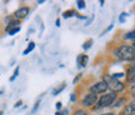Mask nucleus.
I'll list each match as a JSON object with an SVG mask.
<instances>
[{"instance_id": "obj_1", "label": "nucleus", "mask_w": 135, "mask_h": 115, "mask_svg": "<svg viewBox=\"0 0 135 115\" xmlns=\"http://www.w3.org/2000/svg\"><path fill=\"white\" fill-rule=\"evenodd\" d=\"M114 55L119 57L120 60H133L135 55V46L134 44L130 45H121L114 50Z\"/></svg>"}, {"instance_id": "obj_2", "label": "nucleus", "mask_w": 135, "mask_h": 115, "mask_svg": "<svg viewBox=\"0 0 135 115\" xmlns=\"http://www.w3.org/2000/svg\"><path fill=\"white\" fill-rule=\"evenodd\" d=\"M103 82L106 84L108 86V89H111V93H120V91L124 90V84L120 82V80H118V79H114V78L111 76V75H104V80Z\"/></svg>"}, {"instance_id": "obj_3", "label": "nucleus", "mask_w": 135, "mask_h": 115, "mask_svg": "<svg viewBox=\"0 0 135 115\" xmlns=\"http://www.w3.org/2000/svg\"><path fill=\"white\" fill-rule=\"evenodd\" d=\"M116 99V94L115 93H109V94H103L100 96L99 101H97L98 105L97 108H106V106H110L111 104H114V101Z\"/></svg>"}, {"instance_id": "obj_4", "label": "nucleus", "mask_w": 135, "mask_h": 115, "mask_svg": "<svg viewBox=\"0 0 135 115\" xmlns=\"http://www.w3.org/2000/svg\"><path fill=\"white\" fill-rule=\"evenodd\" d=\"M108 90V86L104 82H98L95 83L94 85L90 86V93L94 94V95H97V94H103V93H105Z\"/></svg>"}, {"instance_id": "obj_5", "label": "nucleus", "mask_w": 135, "mask_h": 115, "mask_svg": "<svg viewBox=\"0 0 135 115\" xmlns=\"http://www.w3.org/2000/svg\"><path fill=\"white\" fill-rule=\"evenodd\" d=\"M98 101V96L94 95V94H86V95L84 96V99H83V105L86 106V108H90V106H93L94 104H97Z\"/></svg>"}, {"instance_id": "obj_6", "label": "nucleus", "mask_w": 135, "mask_h": 115, "mask_svg": "<svg viewBox=\"0 0 135 115\" xmlns=\"http://www.w3.org/2000/svg\"><path fill=\"white\" fill-rule=\"evenodd\" d=\"M29 11H30L29 8L23 6V8H20V9H18L16 11H15V18H16L18 20L24 19V18H26V15L29 14Z\"/></svg>"}, {"instance_id": "obj_7", "label": "nucleus", "mask_w": 135, "mask_h": 115, "mask_svg": "<svg viewBox=\"0 0 135 115\" xmlns=\"http://www.w3.org/2000/svg\"><path fill=\"white\" fill-rule=\"evenodd\" d=\"M124 114L125 115H134L135 114V105H134V101H131L129 105L125 108L124 110Z\"/></svg>"}, {"instance_id": "obj_8", "label": "nucleus", "mask_w": 135, "mask_h": 115, "mask_svg": "<svg viewBox=\"0 0 135 115\" xmlns=\"http://www.w3.org/2000/svg\"><path fill=\"white\" fill-rule=\"evenodd\" d=\"M128 75H126V78H128V82L130 83V84H134V65H131L129 69H128V73H126Z\"/></svg>"}, {"instance_id": "obj_9", "label": "nucleus", "mask_w": 135, "mask_h": 115, "mask_svg": "<svg viewBox=\"0 0 135 115\" xmlns=\"http://www.w3.org/2000/svg\"><path fill=\"white\" fill-rule=\"evenodd\" d=\"M88 59H89V56H88L86 54H81V55H79L78 56V64H80V66H85L86 65V61Z\"/></svg>"}, {"instance_id": "obj_10", "label": "nucleus", "mask_w": 135, "mask_h": 115, "mask_svg": "<svg viewBox=\"0 0 135 115\" xmlns=\"http://www.w3.org/2000/svg\"><path fill=\"white\" fill-rule=\"evenodd\" d=\"M19 20H14V21H11L8 26H6V31H9V30H11V29H14V28H18L19 26Z\"/></svg>"}, {"instance_id": "obj_11", "label": "nucleus", "mask_w": 135, "mask_h": 115, "mask_svg": "<svg viewBox=\"0 0 135 115\" xmlns=\"http://www.w3.org/2000/svg\"><path fill=\"white\" fill-rule=\"evenodd\" d=\"M34 48H35V44H34V43H30V44H29V46H28V48L25 49V50H24V53H23V54H24V55H28V54H29L30 51H33Z\"/></svg>"}, {"instance_id": "obj_12", "label": "nucleus", "mask_w": 135, "mask_h": 115, "mask_svg": "<svg viewBox=\"0 0 135 115\" xmlns=\"http://www.w3.org/2000/svg\"><path fill=\"white\" fill-rule=\"evenodd\" d=\"M73 15H75V11H74V10H68V11H65L63 14V16L64 18H70Z\"/></svg>"}, {"instance_id": "obj_13", "label": "nucleus", "mask_w": 135, "mask_h": 115, "mask_svg": "<svg viewBox=\"0 0 135 115\" xmlns=\"http://www.w3.org/2000/svg\"><path fill=\"white\" fill-rule=\"evenodd\" d=\"M18 31H20V26H18V28H14V29H11V30H9V31H8V34H9V35H15V34L18 33Z\"/></svg>"}, {"instance_id": "obj_14", "label": "nucleus", "mask_w": 135, "mask_h": 115, "mask_svg": "<svg viewBox=\"0 0 135 115\" xmlns=\"http://www.w3.org/2000/svg\"><path fill=\"white\" fill-rule=\"evenodd\" d=\"M135 38V35H134V30H131L130 33H128L125 35V39H130V40H134Z\"/></svg>"}, {"instance_id": "obj_15", "label": "nucleus", "mask_w": 135, "mask_h": 115, "mask_svg": "<svg viewBox=\"0 0 135 115\" xmlns=\"http://www.w3.org/2000/svg\"><path fill=\"white\" fill-rule=\"evenodd\" d=\"M91 44H93V40L91 39H90V40H89V41H86V43L84 44V45H83V48L85 49V50H86V49H89L90 48V46H91Z\"/></svg>"}, {"instance_id": "obj_16", "label": "nucleus", "mask_w": 135, "mask_h": 115, "mask_svg": "<svg viewBox=\"0 0 135 115\" xmlns=\"http://www.w3.org/2000/svg\"><path fill=\"white\" fill-rule=\"evenodd\" d=\"M76 4H78V8H79V9H84V8H85V1H83V0L76 1Z\"/></svg>"}, {"instance_id": "obj_17", "label": "nucleus", "mask_w": 135, "mask_h": 115, "mask_svg": "<svg viewBox=\"0 0 135 115\" xmlns=\"http://www.w3.org/2000/svg\"><path fill=\"white\" fill-rule=\"evenodd\" d=\"M19 70H20V69H19V66H18V68H15V71H14V75H13V76H11V79H10V80H11V82H13V80H14L15 78L18 76V75H19Z\"/></svg>"}, {"instance_id": "obj_18", "label": "nucleus", "mask_w": 135, "mask_h": 115, "mask_svg": "<svg viewBox=\"0 0 135 115\" xmlns=\"http://www.w3.org/2000/svg\"><path fill=\"white\" fill-rule=\"evenodd\" d=\"M68 114H69V109H64L61 111H58L55 115H68Z\"/></svg>"}, {"instance_id": "obj_19", "label": "nucleus", "mask_w": 135, "mask_h": 115, "mask_svg": "<svg viewBox=\"0 0 135 115\" xmlns=\"http://www.w3.org/2000/svg\"><path fill=\"white\" fill-rule=\"evenodd\" d=\"M129 14H126V13H123V14L119 16V21H121V23H124V20H125V16H128Z\"/></svg>"}, {"instance_id": "obj_20", "label": "nucleus", "mask_w": 135, "mask_h": 115, "mask_svg": "<svg viewBox=\"0 0 135 115\" xmlns=\"http://www.w3.org/2000/svg\"><path fill=\"white\" fill-rule=\"evenodd\" d=\"M111 76L114 78V79H118V80H119V78L124 76V74H121V73H115V74H114V75H111Z\"/></svg>"}, {"instance_id": "obj_21", "label": "nucleus", "mask_w": 135, "mask_h": 115, "mask_svg": "<svg viewBox=\"0 0 135 115\" xmlns=\"http://www.w3.org/2000/svg\"><path fill=\"white\" fill-rule=\"evenodd\" d=\"M39 105H40V100H38V101H36V103H35V105H34V108H33V113H35V111L38 110Z\"/></svg>"}, {"instance_id": "obj_22", "label": "nucleus", "mask_w": 135, "mask_h": 115, "mask_svg": "<svg viewBox=\"0 0 135 115\" xmlns=\"http://www.w3.org/2000/svg\"><path fill=\"white\" fill-rule=\"evenodd\" d=\"M64 88H65V85H63L61 88H60V89H56V90H54V94H53V95H58V94L60 93V91H63Z\"/></svg>"}, {"instance_id": "obj_23", "label": "nucleus", "mask_w": 135, "mask_h": 115, "mask_svg": "<svg viewBox=\"0 0 135 115\" xmlns=\"http://www.w3.org/2000/svg\"><path fill=\"white\" fill-rule=\"evenodd\" d=\"M124 101H125V100H124V99H119V100L116 101V104H115V105H114V106H115V108H118V106H120L121 104L124 103Z\"/></svg>"}, {"instance_id": "obj_24", "label": "nucleus", "mask_w": 135, "mask_h": 115, "mask_svg": "<svg viewBox=\"0 0 135 115\" xmlns=\"http://www.w3.org/2000/svg\"><path fill=\"white\" fill-rule=\"evenodd\" d=\"M86 114H88V113L85 110H79V111H76L74 115H86Z\"/></svg>"}, {"instance_id": "obj_25", "label": "nucleus", "mask_w": 135, "mask_h": 115, "mask_svg": "<svg viewBox=\"0 0 135 115\" xmlns=\"http://www.w3.org/2000/svg\"><path fill=\"white\" fill-rule=\"evenodd\" d=\"M75 99H76V95H75V93H74V94H71V96H70V100L75 101Z\"/></svg>"}, {"instance_id": "obj_26", "label": "nucleus", "mask_w": 135, "mask_h": 115, "mask_svg": "<svg viewBox=\"0 0 135 115\" xmlns=\"http://www.w3.org/2000/svg\"><path fill=\"white\" fill-rule=\"evenodd\" d=\"M56 109H58V110H60V109H61V103H60V101H59V103H56Z\"/></svg>"}, {"instance_id": "obj_27", "label": "nucleus", "mask_w": 135, "mask_h": 115, "mask_svg": "<svg viewBox=\"0 0 135 115\" xmlns=\"http://www.w3.org/2000/svg\"><path fill=\"white\" fill-rule=\"evenodd\" d=\"M20 105H21V101L19 100V101H18V103H16V104H15L14 106H15V108H18V106H20Z\"/></svg>"}, {"instance_id": "obj_28", "label": "nucleus", "mask_w": 135, "mask_h": 115, "mask_svg": "<svg viewBox=\"0 0 135 115\" xmlns=\"http://www.w3.org/2000/svg\"><path fill=\"white\" fill-rule=\"evenodd\" d=\"M80 76H81V75H79V76H76V78H75V79H74V84H75V83H76L78 80L80 79Z\"/></svg>"}, {"instance_id": "obj_29", "label": "nucleus", "mask_w": 135, "mask_h": 115, "mask_svg": "<svg viewBox=\"0 0 135 115\" xmlns=\"http://www.w3.org/2000/svg\"><path fill=\"white\" fill-rule=\"evenodd\" d=\"M56 26H60V19H56Z\"/></svg>"}, {"instance_id": "obj_30", "label": "nucleus", "mask_w": 135, "mask_h": 115, "mask_svg": "<svg viewBox=\"0 0 135 115\" xmlns=\"http://www.w3.org/2000/svg\"><path fill=\"white\" fill-rule=\"evenodd\" d=\"M100 115H115L114 113H106V114H100Z\"/></svg>"}, {"instance_id": "obj_31", "label": "nucleus", "mask_w": 135, "mask_h": 115, "mask_svg": "<svg viewBox=\"0 0 135 115\" xmlns=\"http://www.w3.org/2000/svg\"><path fill=\"white\" fill-rule=\"evenodd\" d=\"M0 115H3V111H0Z\"/></svg>"}]
</instances>
